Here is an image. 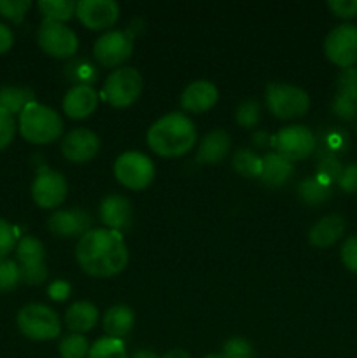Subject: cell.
Here are the masks:
<instances>
[{
	"instance_id": "6da1fadb",
	"label": "cell",
	"mask_w": 357,
	"mask_h": 358,
	"mask_svg": "<svg viewBox=\"0 0 357 358\" xmlns=\"http://www.w3.org/2000/svg\"><path fill=\"white\" fill-rule=\"evenodd\" d=\"M76 259L86 275L93 278H111L119 275L128 264V247L118 231L91 229L79 238Z\"/></svg>"
},
{
	"instance_id": "7a4b0ae2",
	"label": "cell",
	"mask_w": 357,
	"mask_h": 358,
	"mask_svg": "<svg viewBox=\"0 0 357 358\" xmlns=\"http://www.w3.org/2000/svg\"><path fill=\"white\" fill-rule=\"evenodd\" d=\"M198 140L195 124L182 112H170L158 119L147 131V145L161 157H181Z\"/></svg>"
},
{
	"instance_id": "3957f363",
	"label": "cell",
	"mask_w": 357,
	"mask_h": 358,
	"mask_svg": "<svg viewBox=\"0 0 357 358\" xmlns=\"http://www.w3.org/2000/svg\"><path fill=\"white\" fill-rule=\"evenodd\" d=\"M18 129L27 142L46 145L62 136L63 119L55 108L31 101L21 110Z\"/></svg>"
},
{
	"instance_id": "277c9868",
	"label": "cell",
	"mask_w": 357,
	"mask_h": 358,
	"mask_svg": "<svg viewBox=\"0 0 357 358\" xmlns=\"http://www.w3.org/2000/svg\"><path fill=\"white\" fill-rule=\"evenodd\" d=\"M16 324L21 334L31 341H51L62 332V324L56 311L38 303L24 304L18 311Z\"/></svg>"
},
{
	"instance_id": "5b68a950",
	"label": "cell",
	"mask_w": 357,
	"mask_h": 358,
	"mask_svg": "<svg viewBox=\"0 0 357 358\" xmlns=\"http://www.w3.org/2000/svg\"><path fill=\"white\" fill-rule=\"evenodd\" d=\"M266 107L276 119L303 117L310 110V96L301 87L286 83H272L266 87Z\"/></svg>"
},
{
	"instance_id": "8992f818",
	"label": "cell",
	"mask_w": 357,
	"mask_h": 358,
	"mask_svg": "<svg viewBox=\"0 0 357 358\" xmlns=\"http://www.w3.org/2000/svg\"><path fill=\"white\" fill-rule=\"evenodd\" d=\"M142 76L133 66H119L112 70L104 83V98L115 108L130 107L142 93Z\"/></svg>"
},
{
	"instance_id": "52a82bcc",
	"label": "cell",
	"mask_w": 357,
	"mask_h": 358,
	"mask_svg": "<svg viewBox=\"0 0 357 358\" xmlns=\"http://www.w3.org/2000/svg\"><path fill=\"white\" fill-rule=\"evenodd\" d=\"M114 175L125 187L140 191L154 180V163L139 150H126L115 159Z\"/></svg>"
},
{
	"instance_id": "ba28073f",
	"label": "cell",
	"mask_w": 357,
	"mask_h": 358,
	"mask_svg": "<svg viewBox=\"0 0 357 358\" xmlns=\"http://www.w3.org/2000/svg\"><path fill=\"white\" fill-rule=\"evenodd\" d=\"M324 55L340 69H350L357 63V27L350 23L332 28L324 41Z\"/></svg>"
},
{
	"instance_id": "9c48e42d",
	"label": "cell",
	"mask_w": 357,
	"mask_h": 358,
	"mask_svg": "<svg viewBox=\"0 0 357 358\" xmlns=\"http://www.w3.org/2000/svg\"><path fill=\"white\" fill-rule=\"evenodd\" d=\"M37 42L46 55L52 58H70L77 52L79 38L72 28L58 21H42L37 34Z\"/></svg>"
},
{
	"instance_id": "30bf717a",
	"label": "cell",
	"mask_w": 357,
	"mask_h": 358,
	"mask_svg": "<svg viewBox=\"0 0 357 358\" xmlns=\"http://www.w3.org/2000/svg\"><path fill=\"white\" fill-rule=\"evenodd\" d=\"M273 143L276 147V152L293 163V161H303L310 157L317 147V138L307 126L293 124L280 129L273 138Z\"/></svg>"
},
{
	"instance_id": "8fae6325",
	"label": "cell",
	"mask_w": 357,
	"mask_h": 358,
	"mask_svg": "<svg viewBox=\"0 0 357 358\" xmlns=\"http://www.w3.org/2000/svg\"><path fill=\"white\" fill-rule=\"evenodd\" d=\"M133 52V37L130 31L108 30L97 38L93 56L104 66H121Z\"/></svg>"
},
{
	"instance_id": "7c38bea8",
	"label": "cell",
	"mask_w": 357,
	"mask_h": 358,
	"mask_svg": "<svg viewBox=\"0 0 357 358\" xmlns=\"http://www.w3.org/2000/svg\"><path fill=\"white\" fill-rule=\"evenodd\" d=\"M76 16L88 30H107L119 20V3L114 0H79Z\"/></svg>"
},
{
	"instance_id": "4fadbf2b",
	"label": "cell",
	"mask_w": 357,
	"mask_h": 358,
	"mask_svg": "<svg viewBox=\"0 0 357 358\" xmlns=\"http://www.w3.org/2000/svg\"><path fill=\"white\" fill-rule=\"evenodd\" d=\"M66 191H69V185H66L65 177L58 171H41L31 184V198L35 205L44 210L58 208L65 201Z\"/></svg>"
},
{
	"instance_id": "5bb4252c",
	"label": "cell",
	"mask_w": 357,
	"mask_h": 358,
	"mask_svg": "<svg viewBox=\"0 0 357 358\" xmlns=\"http://www.w3.org/2000/svg\"><path fill=\"white\" fill-rule=\"evenodd\" d=\"M331 110L342 121H352L357 115V69H343L336 79V94Z\"/></svg>"
},
{
	"instance_id": "9a60e30c",
	"label": "cell",
	"mask_w": 357,
	"mask_h": 358,
	"mask_svg": "<svg viewBox=\"0 0 357 358\" xmlns=\"http://www.w3.org/2000/svg\"><path fill=\"white\" fill-rule=\"evenodd\" d=\"M100 150V138L88 128H76L62 140V154L72 163H86Z\"/></svg>"
},
{
	"instance_id": "2e32d148",
	"label": "cell",
	"mask_w": 357,
	"mask_h": 358,
	"mask_svg": "<svg viewBox=\"0 0 357 358\" xmlns=\"http://www.w3.org/2000/svg\"><path fill=\"white\" fill-rule=\"evenodd\" d=\"M48 227L59 238H80L91 231V217L83 208L56 210L48 219Z\"/></svg>"
},
{
	"instance_id": "e0dca14e",
	"label": "cell",
	"mask_w": 357,
	"mask_h": 358,
	"mask_svg": "<svg viewBox=\"0 0 357 358\" xmlns=\"http://www.w3.org/2000/svg\"><path fill=\"white\" fill-rule=\"evenodd\" d=\"M217 98H219V91L216 84L205 79L192 80L182 91L181 107L182 110L191 112V114H203L217 103Z\"/></svg>"
},
{
	"instance_id": "ac0fdd59",
	"label": "cell",
	"mask_w": 357,
	"mask_h": 358,
	"mask_svg": "<svg viewBox=\"0 0 357 358\" xmlns=\"http://www.w3.org/2000/svg\"><path fill=\"white\" fill-rule=\"evenodd\" d=\"M98 215L107 229L121 233L132 224V203L121 194H108L102 199Z\"/></svg>"
},
{
	"instance_id": "d6986e66",
	"label": "cell",
	"mask_w": 357,
	"mask_h": 358,
	"mask_svg": "<svg viewBox=\"0 0 357 358\" xmlns=\"http://www.w3.org/2000/svg\"><path fill=\"white\" fill-rule=\"evenodd\" d=\"M98 105V93L93 86L76 84L65 93L62 101L63 112L70 119H86Z\"/></svg>"
},
{
	"instance_id": "ffe728a7",
	"label": "cell",
	"mask_w": 357,
	"mask_h": 358,
	"mask_svg": "<svg viewBox=\"0 0 357 358\" xmlns=\"http://www.w3.org/2000/svg\"><path fill=\"white\" fill-rule=\"evenodd\" d=\"M346 229V220L338 213H329L318 219L308 231V241L317 248H329L343 238Z\"/></svg>"
},
{
	"instance_id": "44dd1931",
	"label": "cell",
	"mask_w": 357,
	"mask_h": 358,
	"mask_svg": "<svg viewBox=\"0 0 357 358\" xmlns=\"http://www.w3.org/2000/svg\"><path fill=\"white\" fill-rule=\"evenodd\" d=\"M231 138L224 129H214L206 133L196 150V161L200 164H217L230 154Z\"/></svg>"
},
{
	"instance_id": "7402d4cb",
	"label": "cell",
	"mask_w": 357,
	"mask_h": 358,
	"mask_svg": "<svg viewBox=\"0 0 357 358\" xmlns=\"http://www.w3.org/2000/svg\"><path fill=\"white\" fill-rule=\"evenodd\" d=\"M294 173V166L289 159L279 152H268L261 157V175L259 180L268 187H282Z\"/></svg>"
},
{
	"instance_id": "603a6c76",
	"label": "cell",
	"mask_w": 357,
	"mask_h": 358,
	"mask_svg": "<svg viewBox=\"0 0 357 358\" xmlns=\"http://www.w3.org/2000/svg\"><path fill=\"white\" fill-rule=\"evenodd\" d=\"M102 324H104V331L107 332L108 338L122 341V338L128 336L135 325V313L126 304H115L105 311Z\"/></svg>"
},
{
	"instance_id": "cb8c5ba5",
	"label": "cell",
	"mask_w": 357,
	"mask_h": 358,
	"mask_svg": "<svg viewBox=\"0 0 357 358\" xmlns=\"http://www.w3.org/2000/svg\"><path fill=\"white\" fill-rule=\"evenodd\" d=\"M98 322V310L90 301H77L66 310L65 324L72 331V334H84L90 332Z\"/></svg>"
},
{
	"instance_id": "d4e9b609",
	"label": "cell",
	"mask_w": 357,
	"mask_h": 358,
	"mask_svg": "<svg viewBox=\"0 0 357 358\" xmlns=\"http://www.w3.org/2000/svg\"><path fill=\"white\" fill-rule=\"evenodd\" d=\"M16 262L20 268H35L46 264V248L38 238L27 234L16 245Z\"/></svg>"
},
{
	"instance_id": "484cf974",
	"label": "cell",
	"mask_w": 357,
	"mask_h": 358,
	"mask_svg": "<svg viewBox=\"0 0 357 358\" xmlns=\"http://www.w3.org/2000/svg\"><path fill=\"white\" fill-rule=\"evenodd\" d=\"M31 101H35L34 91L28 87L0 86V110L7 114H21V110Z\"/></svg>"
},
{
	"instance_id": "4316f807",
	"label": "cell",
	"mask_w": 357,
	"mask_h": 358,
	"mask_svg": "<svg viewBox=\"0 0 357 358\" xmlns=\"http://www.w3.org/2000/svg\"><path fill=\"white\" fill-rule=\"evenodd\" d=\"M298 196L307 205H322L331 198V185L324 184L317 177L307 178L298 185Z\"/></svg>"
},
{
	"instance_id": "83f0119b",
	"label": "cell",
	"mask_w": 357,
	"mask_h": 358,
	"mask_svg": "<svg viewBox=\"0 0 357 358\" xmlns=\"http://www.w3.org/2000/svg\"><path fill=\"white\" fill-rule=\"evenodd\" d=\"M37 7L44 14L46 20L65 23L76 14L77 2L74 0H41Z\"/></svg>"
},
{
	"instance_id": "f1b7e54d",
	"label": "cell",
	"mask_w": 357,
	"mask_h": 358,
	"mask_svg": "<svg viewBox=\"0 0 357 358\" xmlns=\"http://www.w3.org/2000/svg\"><path fill=\"white\" fill-rule=\"evenodd\" d=\"M233 168L248 178H259L261 175V157L248 149H238L233 156Z\"/></svg>"
},
{
	"instance_id": "f546056e",
	"label": "cell",
	"mask_w": 357,
	"mask_h": 358,
	"mask_svg": "<svg viewBox=\"0 0 357 358\" xmlns=\"http://www.w3.org/2000/svg\"><path fill=\"white\" fill-rule=\"evenodd\" d=\"M88 358H128L125 343L114 338H100L90 346Z\"/></svg>"
},
{
	"instance_id": "4dcf8cb0",
	"label": "cell",
	"mask_w": 357,
	"mask_h": 358,
	"mask_svg": "<svg viewBox=\"0 0 357 358\" xmlns=\"http://www.w3.org/2000/svg\"><path fill=\"white\" fill-rule=\"evenodd\" d=\"M234 119H237L238 124L241 128H255L261 121V107H259V101L254 98H247V100L241 101L238 105L237 112H234Z\"/></svg>"
},
{
	"instance_id": "1f68e13d",
	"label": "cell",
	"mask_w": 357,
	"mask_h": 358,
	"mask_svg": "<svg viewBox=\"0 0 357 358\" xmlns=\"http://www.w3.org/2000/svg\"><path fill=\"white\" fill-rule=\"evenodd\" d=\"M58 350L62 358H86L90 353V343L83 334H70L62 339Z\"/></svg>"
},
{
	"instance_id": "d6a6232c",
	"label": "cell",
	"mask_w": 357,
	"mask_h": 358,
	"mask_svg": "<svg viewBox=\"0 0 357 358\" xmlns=\"http://www.w3.org/2000/svg\"><path fill=\"white\" fill-rule=\"evenodd\" d=\"M20 266L13 259H0V290L9 292L20 283Z\"/></svg>"
},
{
	"instance_id": "836d02e7",
	"label": "cell",
	"mask_w": 357,
	"mask_h": 358,
	"mask_svg": "<svg viewBox=\"0 0 357 358\" xmlns=\"http://www.w3.org/2000/svg\"><path fill=\"white\" fill-rule=\"evenodd\" d=\"M342 171H343V166L342 163H340L338 157H336L335 154H329V156L322 157V161L318 163L317 178L321 182H324V184L331 185L332 180L338 182Z\"/></svg>"
},
{
	"instance_id": "e575fe53",
	"label": "cell",
	"mask_w": 357,
	"mask_h": 358,
	"mask_svg": "<svg viewBox=\"0 0 357 358\" xmlns=\"http://www.w3.org/2000/svg\"><path fill=\"white\" fill-rule=\"evenodd\" d=\"M30 7V0H0V16L13 23H21Z\"/></svg>"
},
{
	"instance_id": "d590c367",
	"label": "cell",
	"mask_w": 357,
	"mask_h": 358,
	"mask_svg": "<svg viewBox=\"0 0 357 358\" xmlns=\"http://www.w3.org/2000/svg\"><path fill=\"white\" fill-rule=\"evenodd\" d=\"M224 358H254V346L245 338H231L224 343Z\"/></svg>"
},
{
	"instance_id": "8d00e7d4",
	"label": "cell",
	"mask_w": 357,
	"mask_h": 358,
	"mask_svg": "<svg viewBox=\"0 0 357 358\" xmlns=\"http://www.w3.org/2000/svg\"><path fill=\"white\" fill-rule=\"evenodd\" d=\"M18 231L9 220L0 217V259H6L13 250H16Z\"/></svg>"
},
{
	"instance_id": "74e56055",
	"label": "cell",
	"mask_w": 357,
	"mask_h": 358,
	"mask_svg": "<svg viewBox=\"0 0 357 358\" xmlns=\"http://www.w3.org/2000/svg\"><path fill=\"white\" fill-rule=\"evenodd\" d=\"M16 119L14 115L0 110V150L7 149L13 143L14 135H16Z\"/></svg>"
},
{
	"instance_id": "f35d334b",
	"label": "cell",
	"mask_w": 357,
	"mask_h": 358,
	"mask_svg": "<svg viewBox=\"0 0 357 358\" xmlns=\"http://www.w3.org/2000/svg\"><path fill=\"white\" fill-rule=\"evenodd\" d=\"M340 255H342L343 266H345L350 273H356L357 275V234L349 236L343 241Z\"/></svg>"
},
{
	"instance_id": "ab89813d",
	"label": "cell",
	"mask_w": 357,
	"mask_h": 358,
	"mask_svg": "<svg viewBox=\"0 0 357 358\" xmlns=\"http://www.w3.org/2000/svg\"><path fill=\"white\" fill-rule=\"evenodd\" d=\"M328 7L342 20H352L357 16V0H328Z\"/></svg>"
},
{
	"instance_id": "60d3db41",
	"label": "cell",
	"mask_w": 357,
	"mask_h": 358,
	"mask_svg": "<svg viewBox=\"0 0 357 358\" xmlns=\"http://www.w3.org/2000/svg\"><path fill=\"white\" fill-rule=\"evenodd\" d=\"M338 185L342 191L350 192V194L357 192V163H352L343 168L342 175L338 178Z\"/></svg>"
},
{
	"instance_id": "b9f144b4",
	"label": "cell",
	"mask_w": 357,
	"mask_h": 358,
	"mask_svg": "<svg viewBox=\"0 0 357 358\" xmlns=\"http://www.w3.org/2000/svg\"><path fill=\"white\" fill-rule=\"evenodd\" d=\"M48 292H49V297H51L52 301H58V303H62V301L69 299L70 285L65 282V280H56V282H52L51 285H49Z\"/></svg>"
},
{
	"instance_id": "7bdbcfd3",
	"label": "cell",
	"mask_w": 357,
	"mask_h": 358,
	"mask_svg": "<svg viewBox=\"0 0 357 358\" xmlns=\"http://www.w3.org/2000/svg\"><path fill=\"white\" fill-rule=\"evenodd\" d=\"M14 45V34L7 24L0 23V55H6Z\"/></svg>"
},
{
	"instance_id": "ee69618b",
	"label": "cell",
	"mask_w": 357,
	"mask_h": 358,
	"mask_svg": "<svg viewBox=\"0 0 357 358\" xmlns=\"http://www.w3.org/2000/svg\"><path fill=\"white\" fill-rule=\"evenodd\" d=\"M161 358H191V355H189L186 350H178L177 348V350H170V352L164 353V355Z\"/></svg>"
},
{
	"instance_id": "f6af8a7d",
	"label": "cell",
	"mask_w": 357,
	"mask_h": 358,
	"mask_svg": "<svg viewBox=\"0 0 357 358\" xmlns=\"http://www.w3.org/2000/svg\"><path fill=\"white\" fill-rule=\"evenodd\" d=\"M132 358H161V357H158L156 353L150 352V350H140V352H136Z\"/></svg>"
},
{
	"instance_id": "bcb514c9",
	"label": "cell",
	"mask_w": 357,
	"mask_h": 358,
	"mask_svg": "<svg viewBox=\"0 0 357 358\" xmlns=\"http://www.w3.org/2000/svg\"><path fill=\"white\" fill-rule=\"evenodd\" d=\"M203 358H224V357H223V353H210V355H206Z\"/></svg>"
}]
</instances>
